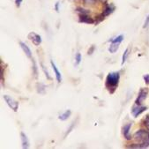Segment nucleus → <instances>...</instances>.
Wrapping results in <instances>:
<instances>
[{"instance_id":"1","label":"nucleus","mask_w":149,"mask_h":149,"mask_svg":"<svg viewBox=\"0 0 149 149\" xmlns=\"http://www.w3.org/2000/svg\"><path fill=\"white\" fill-rule=\"evenodd\" d=\"M134 139L139 143V145L135 147H146L149 146V132L140 130L137 132L134 136Z\"/></svg>"},{"instance_id":"2","label":"nucleus","mask_w":149,"mask_h":149,"mask_svg":"<svg viewBox=\"0 0 149 149\" xmlns=\"http://www.w3.org/2000/svg\"><path fill=\"white\" fill-rule=\"evenodd\" d=\"M119 78H120V75H119V72H111L107 76L106 79V87L110 91V89H113V92L116 89V87L118 85L119 82Z\"/></svg>"},{"instance_id":"3","label":"nucleus","mask_w":149,"mask_h":149,"mask_svg":"<svg viewBox=\"0 0 149 149\" xmlns=\"http://www.w3.org/2000/svg\"><path fill=\"white\" fill-rule=\"evenodd\" d=\"M4 99L6 101V102L7 103V105L13 110V111H17L18 108H19V102H16L14 99H13L12 97H10L9 95H4Z\"/></svg>"},{"instance_id":"4","label":"nucleus","mask_w":149,"mask_h":149,"mask_svg":"<svg viewBox=\"0 0 149 149\" xmlns=\"http://www.w3.org/2000/svg\"><path fill=\"white\" fill-rule=\"evenodd\" d=\"M27 37H28L29 40H31V41H32V42H33L36 46H39V45L41 44V42H42V38H41V36H40L39 35H37L36 33H35V32H30V33L28 34Z\"/></svg>"},{"instance_id":"5","label":"nucleus","mask_w":149,"mask_h":149,"mask_svg":"<svg viewBox=\"0 0 149 149\" xmlns=\"http://www.w3.org/2000/svg\"><path fill=\"white\" fill-rule=\"evenodd\" d=\"M146 94H147V92L146 90H144V89H141L139 94V96H138V98H137V100L135 102L137 105H140L141 102L146 98Z\"/></svg>"},{"instance_id":"6","label":"nucleus","mask_w":149,"mask_h":149,"mask_svg":"<svg viewBox=\"0 0 149 149\" xmlns=\"http://www.w3.org/2000/svg\"><path fill=\"white\" fill-rule=\"evenodd\" d=\"M50 64H51V66H52V68H53V71H54V72H55V74H56V78L57 82H58V83H60V82L62 81V76H61L60 72L58 71V69L56 68V65L54 64L53 61H50Z\"/></svg>"},{"instance_id":"7","label":"nucleus","mask_w":149,"mask_h":149,"mask_svg":"<svg viewBox=\"0 0 149 149\" xmlns=\"http://www.w3.org/2000/svg\"><path fill=\"white\" fill-rule=\"evenodd\" d=\"M19 45H20L21 49H23V51L26 53V56H27V57H29V58H31V56H32V53H31L30 49L28 48V46H27L26 43L22 42H19Z\"/></svg>"},{"instance_id":"8","label":"nucleus","mask_w":149,"mask_h":149,"mask_svg":"<svg viewBox=\"0 0 149 149\" xmlns=\"http://www.w3.org/2000/svg\"><path fill=\"white\" fill-rule=\"evenodd\" d=\"M131 126H132V124H128L126 125H125V127L123 128V131H124V136L126 139H131L132 137L130 135V129H131Z\"/></svg>"},{"instance_id":"9","label":"nucleus","mask_w":149,"mask_h":149,"mask_svg":"<svg viewBox=\"0 0 149 149\" xmlns=\"http://www.w3.org/2000/svg\"><path fill=\"white\" fill-rule=\"evenodd\" d=\"M146 107H137V108H133L132 109V114H133V116L136 117V116H138L139 115H140L142 112H144L145 110H146Z\"/></svg>"},{"instance_id":"10","label":"nucleus","mask_w":149,"mask_h":149,"mask_svg":"<svg viewBox=\"0 0 149 149\" xmlns=\"http://www.w3.org/2000/svg\"><path fill=\"white\" fill-rule=\"evenodd\" d=\"M121 42H111V44L109 48V51L110 53H115L118 48H119V44H120Z\"/></svg>"},{"instance_id":"11","label":"nucleus","mask_w":149,"mask_h":149,"mask_svg":"<svg viewBox=\"0 0 149 149\" xmlns=\"http://www.w3.org/2000/svg\"><path fill=\"white\" fill-rule=\"evenodd\" d=\"M79 21L80 22H84V23H90V24H92V23H94V20L91 19V18H89V17H87L86 15H85V14H82V15H80V17H79Z\"/></svg>"},{"instance_id":"12","label":"nucleus","mask_w":149,"mask_h":149,"mask_svg":"<svg viewBox=\"0 0 149 149\" xmlns=\"http://www.w3.org/2000/svg\"><path fill=\"white\" fill-rule=\"evenodd\" d=\"M21 141H22V147L23 148H28L29 147V142H28V139L26 138V136L21 132Z\"/></svg>"},{"instance_id":"13","label":"nucleus","mask_w":149,"mask_h":149,"mask_svg":"<svg viewBox=\"0 0 149 149\" xmlns=\"http://www.w3.org/2000/svg\"><path fill=\"white\" fill-rule=\"evenodd\" d=\"M71 110H66V111H65L62 115H60L58 116V118L60 119V120H62V121H65V120H66V119H68V117L71 116Z\"/></svg>"},{"instance_id":"14","label":"nucleus","mask_w":149,"mask_h":149,"mask_svg":"<svg viewBox=\"0 0 149 149\" xmlns=\"http://www.w3.org/2000/svg\"><path fill=\"white\" fill-rule=\"evenodd\" d=\"M45 88H46V86L43 85V84H42V83H38L37 84V91H38V93H40V94H44V92H45Z\"/></svg>"},{"instance_id":"15","label":"nucleus","mask_w":149,"mask_h":149,"mask_svg":"<svg viewBox=\"0 0 149 149\" xmlns=\"http://www.w3.org/2000/svg\"><path fill=\"white\" fill-rule=\"evenodd\" d=\"M129 52V49H125V53H124V55H123V58H122V65H124L125 63V61L127 60V56H128V53Z\"/></svg>"},{"instance_id":"16","label":"nucleus","mask_w":149,"mask_h":149,"mask_svg":"<svg viewBox=\"0 0 149 149\" xmlns=\"http://www.w3.org/2000/svg\"><path fill=\"white\" fill-rule=\"evenodd\" d=\"M75 60H76V65H78L80 63V61H81V55H80V53H77L76 54Z\"/></svg>"},{"instance_id":"17","label":"nucleus","mask_w":149,"mask_h":149,"mask_svg":"<svg viewBox=\"0 0 149 149\" xmlns=\"http://www.w3.org/2000/svg\"><path fill=\"white\" fill-rule=\"evenodd\" d=\"M41 65H42V71L44 72V73H45V76L47 77V79H51V77L49 76V72H48V71H46V69H45V67H44V65H43L42 64H41Z\"/></svg>"},{"instance_id":"18","label":"nucleus","mask_w":149,"mask_h":149,"mask_svg":"<svg viewBox=\"0 0 149 149\" xmlns=\"http://www.w3.org/2000/svg\"><path fill=\"white\" fill-rule=\"evenodd\" d=\"M32 61H33V65H34V66H33V68H34V74H35V77L36 78L37 77V67H36V64L34 59H33Z\"/></svg>"},{"instance_id":"19","label":"nucleus","mask_w":149,"mask_h":149,"mask_svg":"<svg viewBox=\"0 0 149 149\" xmlns=\"http://www.w3.org/2000/svg\"><path fill=\"white\" fill-rule=\"evenodd\" d=\"M145 124V125H146V127L149 130V116H147L146 117V119H145V122H144Z\"/></svg>"},{"instance_id":"20","label":"nucleus","mask_w":149,"mask_h":149,"mask_svg":"<svg viewBox=\"0 0 149 149\" xmlns=\"http://www.w3.org/2000/svg\"><path fill=\"white\" fill-rule=\"evenodd\" d=\"M95 1L96 0H84L85 4H86V5H94L95 3Z\"/></svg>"},{"instance_id":"21","label":"nucleus","mask_w":149,"mask_h":149,"mask_svg":"<svg viewBox=\"0 0 149 149\" xmlns=\"http://www.w3.org/2000/svg\"><path fill=\"white\" fill-rule=\"evenodd\" d=\"M111 12H112V9H111V7H110V6H108V7L106 8V10H105L104 13H105V15H109V14Z\"/></svg>"},{"instance_id":"22","label":"nucleus","mask_w":149,"mask_h":149,"mask_svg":"<svg viewBox=\"0 0 149 149\" xmlns=\"http://www.w3.org/2000/svg\"><path fill=\"white\" fill-rule=\"evenodd\" d=\"M149 26V15L147 16V18L146 19V21H145V24H144V28H146V27H147Z\"/></svg>"},{"instance_id":"23","label":"nucleus","mask_w":149,"mask_h":149,"mask_svg":"<svg viewBox=\"0 0 149 149\" xmlns=\"http://www.w3.org/2000/svg\"><path fill=\"white\" fill-rule=\"evenodd\" d=\"M144 79H145L146 84H149V74L145 75V76H144Z\"/></svg>"},{"instance_id":"24","label":"nucleus","mask_w":149,"mask_h":149,"mask_svg":"<svg viewBox=\"0 0 149 149\" xmlns=\"http://www.w3.org/2000/svg\"><path fill=\"white\" fill-rule=\"evenodd\" d=\"M94 50H95V46H92V47H91V49L88 50V55H91V54H93Z\"/></svg>"},{"instance_id":"25","label":"nucleus","mask_w":149,"mask_h":149,"mask_svg":"<svg viewBox=\"0 0 149 149\" xmlns=\"http://www.w3.org/2000/svg\"><path fill=\"white\" fill-rule=\"evenodd\" d=\"M21 2H22V0H16V1H15V3H16V6H19Z\"/></svg>"},{"instance_id":"26","label":"nucleus","mask_w":149,"mask_h":149,"mask_svg":"<svg viewBox=\"0 0 149 149\" xmlns=\"http://www.w3.org/2000/svg\"><path fill=\"white\" fill-rule=\"evenodd\" d=\"M58 4H59L58 2H57V3L56 4V10L57 12H58Z\"/></svg>"},{"instance_id":"27","label":"nucleus","mask_w":149,"mask_h":149,"mask_svg":"<svg viewBox=\"0 0 149 149\" xmlns=\"http://www.w3.org/2000/svg\"><path fill=\"white\" fill-rule=\"evenodd\" d=\"M100 1H101L102 3H106V2H107V0H100Z\"/></svg>"}]
</instances>
